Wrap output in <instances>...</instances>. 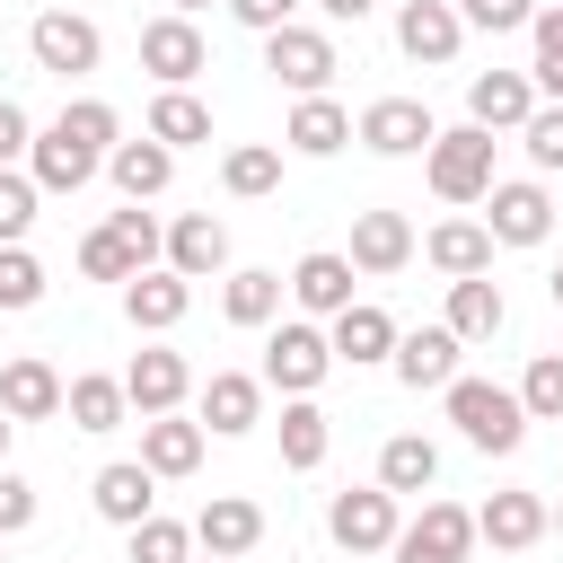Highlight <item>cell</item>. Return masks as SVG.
<instances>
[{
    "instance_id": "cell-1",
    "label": "cell",
    "mask_w": 563,
    "mask_h": 563,
    "mask_svg": "<svg viewBox=\"0 0 563 563\" xmlns=\"http://www.w3.org/2000/svg\"><path fill=\"white\" fill-rule=\"evenodd\" d=\"M449 422L484 449V457H510L528 440V413H519V387H493V378H449Z\"/></svg>"
},
{
    "instance_id": "cell-2",
    "label": "cell",
    "mask_w": 563,
    "mask_h": 563,
    "mask_svg": "<svg viewBox=\"0 0 563 563\" xmlns=\"http://www.w3.org/2000/svg\"><path fill=\"white\" fill-rule=\"evenodd\" d=\"M431 194L440 202H484L501 176H493V132H475V123H457V132H440L431 150Z\"/></svg>"
},
{
    "instance_id": "cell-3",
    "label": "cell",
    "mask_w": 563,
    "mask_h": 563,
    "mask_svg": "<svg viewBox=\"0 0 563 563\" xmlns=\"http://www.w3.org/2000/svg\"><path fill=\"white\" fill-rule=\"evenodd\" d=\"M264 70H273L290 97H325V79H334L343 62H334V35H325V26H299V18H290V26L264 35Z\"/></svg>"
},
{
    "instance_id": "cell-4",
    "label": "cell",
    "mask_w": 563,
    "mask_h": 563,
    "mask_svg": "<svg viewBox=\"0 0 563 563\" xmlns=\"http://www.w3.org/2000/svg\"><path fill=\"white\" fill-rule=\"evenodd\" d=\"M26 53H35V70H53V79H88L97 53H106V35H97L79 9H44V18L26 26Z\"/></svg>"
},
{
    "instance_id": "cell-5",
    "label": "cell",
    "mask_w": 563,
    "mask_h": 563,
    "mask_svg": "<svg viewBox=\"0 0 563 563\" xmlns=\"http://www.w3.org/2000/svg\"><path fill=\"white\" fill-rule=\"evenodd\" d=\"M325 369H334V343H325L308 317L273 325V343H264V387H282V396H317Z\"/></svg>"
},
{
    "instance_id": "cell-6",
    "label": "cell",
    "mask_w": 563,
    "mask_h": 563,
    "mask_svg": "<svg viewBox=\"0 0 563 563\" xmlns=\"http://www.w3.org/2000/svg\"><path fill=\"white\" fill-rule=\"evenodd\" d=\"M396 493H378V484H361V493H334L325 501V537L343 545V554H387L396 545Z\"/></svg>"
},
{
    "instance_id": "cell-7",
    "label": "cell",
    "mask_w": 563,
    "mask_h": 563,
    "mask_svg": "<svg viewBox=\"0 0 563 563\" xmlns=\"http://www.w3.org/2000/svg\"><path fill=\"white\" fill-rule=\"evenodd\" d=\"M466 545H475V510H457V501H422V519L413 528H396V563H466Z\"/></svg>"
},
{
    "instance_id": "cell-8",
    "label": "cell",
    "mask_w": 563,
    "mask_h": 563,
    "mask_svg": "<svg viewBox=\"0 0 563 563\" xmlns=\"http://www.w3.org/2000/svg\"><path fill=\"white\" fill-rule=\"evenodd\" d=\"M352 141H369L378 158H413V150H431V141H440V123H431V106H422V97H378V106L352 123Z\"/></svg>"
},
{
    "instance_id": "cell-9",
    "label": "cell",
    "mask_w": 563,
    "mask_h": 563,
    "mask_svg": "<svg viewBox=\"0 0 563 563\" xmlns=\"http://www.w3.org/2000/svg\"><path fill=\"white\" fill-rule=\"evenodd\" d=\"M202 62H211V53H202V26H194V18H176V9H167V18H150V26H141V70H150L158 88H185Z\"/></svg>"
},
{
    "instance_id": "cell-10",
    "label": "cell",
    "mask_w": 563,
    "mask_h": 563,
    "mask_svg": "<svg viewBox=\"0 0 563 563\" xmlns=\"http://www.w3.org/2000/svg\"><path fill=\"white\" fill-rule=\"evenodd\" d=\"M528 114H537L528 70H475V79H466V123H475V132H519Z\"/></svg>"
},
{
    "instance_id": "cell-11",
    "label": "cell",
    "mask_w": 563,
    "mask_h": 563,
    "mask_svg": "<svg viewBox=\"0 0 563 563\" xmlns=\"http://www.w3.org/2000/svg\"><path fill=\"white\" fill-rule=\"evenodd\" d=\"M484 202H493V220H484V238H493V246H537V238L554 229V194H545V185H528V176H519V185H493Z\"/></svg>"
},
{
    "instance_id": "cell-12",
    "label": "cell",
    "mask_w": 563,
    "mask_h": 563,
    "mask_svg": "<svg viewBox=\"0 0 563 563\" xmlns=\"http://www.w3.org/2000/svg\"><path fill=\"white\" fill-rule=\"evenodd\" d=\"M255 537H264V510H255L246 493H211V501L194 510V545H202V554H220V563L255 554Z\"/></svg>"
},
{
    "instance_id": "cell-13",
    "label": "cell",
    "mask_w": 563,
    "mask_h": 563,
    "mask_svg": "<svg viewBox=\"0 0 563 563\" xmlns=\"http://www.w3.org/2000/svg\"><path fill=\"white\" fill-rule=\"evenodd\" d=\"M185 387H194L185 352H132V369H123V405H132L141 422H150V413H176Z\"/></svg>"
},
{
    "instance_id": "cell-14",
    "label": "cell",
    "mask_w": 563,
    "mask_h": 563,
    "mask_svg": "<svg viewBox=\"0 0 563 563\" xmlns=\"http://www.w3.org/2000/svg\"><path fill=\"white\" fill-rule=\"evenodd\" d=\"M88 501H97V519H114V528H141V519L158 510V475H150L141 457H114V466H97Z\"/></svg>"
},
{
    "instance_id": "cell-15",
    "label": "cell",
    "mask_w": 563,
    "mask_h": 563,
    "mask_svg": "<svg viewBox=\"0 0 563 563\" xmlns=\"http://www.w3.org/2000/svg\"><path fill=\"white\" fill-rule=\"evenodd\" d=\"M396 44H405L413 62H431V70H440V62H457L466 26H457V9H449V0H405V9H396Z\"/></svg>"
},
{
    "instance_id": "cell-16",
    "label": "cell",
    "mask_w": 563,
    "mask_h": 563,
    "mask_svg": "<svg viewBox=\"0 0 563 563\" xmlns=\"http://www.w3.org/2000/svg\"><path fill=\"white\" fill-rule=\"evenodd\" d=\"M413 264V220L405 211H361L352 220V273H405Z\"/></svg>"
},
{
    "instance_id": "cell-17",
    "label": "cell",
    "mask_w": 563,
    "mask_h": 563,
    "mask_svg": "<svg viewBox=\"0 0 563 563\" xmlns=\"http://www.w3.org/2000/svg\"><path fill=\"white\" fill-rule=\"evenodd\" d=\"M352 255H334V246H317V255H299V273H290V299L308 308V317H343L352 308Z\"/></svg>"
},
{
    "instance_id": "cell-18",
    "label": "cell",
    "mask_w": 563,
    "mask_h": 563,
    "mask_svg": "<svg viewBox=\"0 0 563 563\" xmlns=\"http://www.w3.org/2000/svg\"><path fill=\"white\" fill-rule=\"evenodd\" d=\"M185 308H194V282H185V273H132V282H123V317H132L141 334L185 325Z\"/></svg>"
},
{
    "instance_id": "cell-19",
    "label": "cell",
    "mask_w": 563,
    "mask_h": 563,
    "mask_svg": "<svg viewBox=\"0 0 563 563\" xmlns=\"http://www.w3.org/2000/svg\"><path fill=\"white\" fill-rule=\"evenodd\" d=\"M457 352H466V343H457L449 325H422V334H396L387 361H396V378L422 396V387H449V378H457Z\"/></svg>"
},
{
    "instance_id": "cell-20",
    "label": "cell",
    "mask_w": 563,
    "mask_h": 563,
    "mask_svg": "<svg viewBox=\"0 0 563 563\" xmlns=\"http://www.w3.org/2000/svg\"><path fill=\"white\" fill-rule=\"evenodd\" d=\"M0 413H9V422H44V413H62V369L35 361V352H18V361L0 369Z\"/></svg>"
},
{
    "instance_id": "cell-21",
    "label": "cell",
    "mask_w": 563,
    "mask_h": 563,
    "mask_svg": "<svg viewBox=\"0 0 563 563\" xmlns=\"http://www.w3.org/2000/svg\"><path fill=\"white\" fill-rule=\"evenodd\" d=\"M255 422H264V378H246V369H211V387H202V431L238 440V431H255Z\"/></svg>"
},
{
    "instance_id": "cell-22",
    "label": "cell",
    "mask_w": 563,
    "mask_h": 563,
    "mask_svg": "<svg viewBox=\"0 0 563 563\" xmlns=\"http://www.w3.org/2000/svg\"><path fill=\"white\" fill-rule=\"evenodd\" d=\"M475 537H484L493 554H528V545L545 537V501H537V493H493V501L475 510Z\"/></svg>"
},
{
    "instance_id": "cell-23",
    "label": "cell",
    "mask_w": 563,
    "mask_h": 563,
    "mask_svg": "<svg viewBox=\"0 0 563 563\" xmlns=\"http://www.w3.org/2000/svg\"><path fill=\"white\" fill-rule=\"evenodd\" d=\"M106 176L123 185V202H150V194H167V176H176V150H158L150 132H141V141H114V150H106Z\"/></svg>"
},
{
    "instance_id": "cell-24",
    "label": "cell",
    "mask_w": 563,
    "mask_h": 563,
    "mask_svg": "<svg viewBox=\"0 0 563 563\" xmlns=\"http://www.w3.org/2000/svg\"><path fill=\"white\" fill-rule=\"evenodd\" d=\"M220 264H229V229H220L211 211H185V220L167 229V273L202 282V273H220Z\"/></svg>"
},
{
    "instance_id": "cell-25",
    "label": "cell",
    "mask_w": 563,
    "mask_h": 563,
    "mask_svg": "<svg viewBox=\"0 0 563 563\" xmlns=\"http://www.w3.org/2000/svg\"><path fill=\"white\" fill-rule=\"evenodd\" d=\"M325 343H334V361H352V369H361V361H387V352H396V317H387L378 299H352Z\"/></svg>"
},
{
    "instance_id": "cell-26",
    "label": "cell",
    "mask_w": 563,
    "mask_h": 563,
    "mask_svg": "<svg viewBox=\"0 0 563 563\" xmlns=\"http://www.w3.org/2000/svg\"><path fill=\"white\" fill-rule=\"evenodd\" d=\"M141 466H150V475H194V466H202V422L150 413V422H141Z\"/></svg>"
},
{
    "instance_id": "cell-27",
    "label": "cell",
    "mask_w": 563,
    "mask_h": 563,
    "mask_svg": "<svg viewBox=\"0 0 563 563\" xmlns=\"http://www.w3.org/2000/svg\"><path fill=\"white\" fill-rule=\"evenodd\" d=\"M282 141H290L299 158H334V150L352 141V114H343L334 97H299V106H290V123H282Z\"/></svg>"
},
{
    "instance_id": "cell-28",
    "label": "cell",
    "mask_w": 563,
    "mask_h": 563,
    "mask_svg": "<svg viewBox=\"0 0 563 563\" xmlns=\"http://www.w3.org/2000/svg\"><path fill=\"white\" fill-rule=\"evenodd\" d=\"M26 176H35V194H79V185L97 176V158H88V150H70V141L44 123V132L26 141Z\"/></svg>"
},
{
    "instance_id": "cell-29",
    "label": "cell",
    "mask_w": 563,
    "mask_h": 563,
    "mask_svg": "<svg viewBox=\"0 0 563 563\" xmlns=\"http://www.w3.org/2000/svg\"><path fill=\"white\" fill-rule=\"evenodd\" d=\"M422 255H431L449 282H475V273H493V238H484V220H440V229L422 238Z\"/></svg>"
},
{
    "instance_id": "cell-30",
    "label": "cell",
    "mask_w": 563,
    "mask_h": 563,
    "mask_svg": "<svg viewBox=\"0 0 563 563\" xmlns=\"http://www.w3.org/2000/svg\"><path fill=\"white\" fill-rule=\"evenodd\" d=\"M501 317H510V308H501V282H493V273L449 282V334H457V343H493Z\"/></svg>"
},
{
    "instance_id": "cell-31",
    "label": "cell",
    "mask_w": 563,
    "mask_h": 563,
    "mask_svg": "<svg viewBox=\"0 0 563 563\" xmlns=\"http://www.w3.org/2000/svg\"><path fill=\"white\" fill-rule=\"evenodd\" d=\"M150 141H158V150H194V141H211V106H202L194 88H158V97H150Z\"/></svg>"
},
{
    "instance_id": "cell-32",
    "label": "cell",
    "mask_w": 563,
    "mask_h": 563,
    "mask_svg": "<svg viewBox=\"0 0 563 563\" xmlns=\"http://www.w3.org/2000/svg\"><path fill=\"white\" fill-rule=\"evenodd\" d=\"M431 484H440V449L422 431H396L378 449V493H431Z\"/></svg>"
},
{
    "instance_id": "cell-33",
    "label": "cell",
    "mask_w": 563,
    "mask_h": 563,
    "mask_svg": "<svg viewBox=\"0 0 563 563\" xmlns=\"http://www.w3.org/2000/svg\"><path fill=\"white\" fill-rule=\"evenodd\" d=\"M53 132H62L70 150H88V158L106 167V150L123 141V114H114L106 97H79V106H62V114H53Z\"/></svg>"
},
{
    "instance_id": "cell-34",
    "label": "cell",
    "mask_w": 563,
    "mask_h": 563,
    "mask_svg": "<svg viewBox=\"0 0 563 563\" xmlns=\"http://www.w3.org/2000/svg\"><path fill=\"white\" fill-rule=\"evenodd\" d=\"M220 308H229V325H273L282 317V273H264V264L229 273L220 282Z\"/></svg>"
},
{
    "instance_id": "cell-35",
    "label": "cell",
    "mask_w": 563,
    "mask_h": 563,
    "mask_svg": "<svg viewBox=\"0 0 563 563\" xmlns=\"http://www.w3.org/2000/svg\"><path fill=\"white\" fill-rule=\"evenodd\" d=\"M62 413H70V431H114L132 405H123V378H97V369H88V378L62 387Z\"/></svg>"
},
{
    "instance_id": "cell-36",
    "label": "cell",
    "mask_w": 563,
    "mask_h": 563,
    "mask_svg": "<svg viewBox=\"0 0 563 563\" xmlns=\"http://www.w3.org/2000/svg\"><path fill=\"white\" fill-rule=\"evenodd\" d=\"M282 466H325V413H317V396H290L282 405Z\"/></svg>"
},
{
    "instance_id": "cell-37",
    "label": "cell",
    "mask_w": 563,
    "mask_h": 563,
    "mask_svg": "<svg viewBox=\"0 0 563 563\" xmlns=\"http://www.w3.org/2000/svg\"><path fill=\"white\" fill-rule=\"evenodd\" d=\"M220 185H229L238 202L273 194V185H282V150H273V141H246V150H229V158H220Z\"/></svg>"
},
{
    "instance_id": "cell-38",
    "label": "cell",
    "mask_w": 563,
    "mask_h": 563,
    "mask_svg": "<svg viewBox=\"0 0 563 563\" xmlns=\"http://www.w3.org/2000/svg\"><path fill=\"white\" fill-rule=\"evenodd\" d=\"M528 35H537V62H528V88L563 106V9H537V18H528Z\"/></svg>"
},
{
    "instance_id": "cell-39",
    "label": "cell",
    "mask_w": 563,
    "mask_h": 563,
    "mask_svg": "<svg viewBox=\"0 0 563 563\" xmlns=\"http://www.w3.org/2000/svg\"><path fill=\"white\" fill-rule=\"evenodd\" d=\"M519 413H528V422H563V352H537V361H528Z\"/></svg>"
},
{
    "instance_id": "cell-40",
    "label": "cell",
    "mask_w": 563,
    "mask_h": 563,
    "mask_svg": "<svg viewBox=\"0 0 563 563\" xmlns=\"http://www.w3.org/2000/svg\"><path fill=\"white\" fill-rule=\"evenodd\" d=\"M79 273H88V282H132V273H150V264H141L114 229H88V238H79Z\"/></svg>"
},
{
    "instance_id": "cell-41",
    "label": "cell",
    "mask_w": 563,
    "mask_h": 563,
    "mask_svg": "<svg viewBox=\"0 0 563 563\" xmlns=\"http://www.w3.org/2000/svg\"><path fill=\"white\" fill-rule=\"evenodd\" d=\"M132 563H194V528H185V519H158V510H150V519L132 528Z\"/></svg>"
},
{
    "instance_id": "cell-42",
    "label": "cell",
    "mask_w": 563,
    "mask_h": 563,
    "mask_svg": "<svg viewBox=\"0 0 563 563\" xmlns=\"http://www.w3.org/2000/svg\"><path fill=\"white\" fill-rule=\"evenodd\" d=\"M44 299V264L26 246H0V308H35Z\"/></svg>"
},
{
    "instance_id": "cell-43",
    "label": "cell",
    "mask_w": 563,
    "mask_h": 563,
    "mask_svg": "<svg viewBox=\"0 0 563 563\" xmlns=\"http://www.w3.org/2000/svg\"><path fill=\"white\" fill-rule=\"evenodd\" d=\"M26 229H35V176L0 167V246H18Z\"/></svg>"
},
{
    "instance_id": "cell-44",
    "label": "cell",
    "mask_w": 563,
    "mask_h": 563,
    "mask_svg": "<svg viewBox=\"0 0 563 563\" xmlns=\"http://www.w3.org/2000/svg\"><path fill=\"white\" fill-rule=\"evenodd\" d=\"M449 9H457V26H484V35H519L537 18V0H449Z\"/></svg>"
},
{
    "instance_id": "cell-45",
    "label": "cell",
    "mask_w": 563,
    "mask_h": 563,
    "mask_svg": "<svg viewBox=\"0 0 563 563\" xmlns=\"http://www.w3.org/2000/svg\"><path fill=\"white\" fill-rule=\"evenodd\" d=\"M519 141H528V158L554 176V167H563V106H537V114L519 123Z\"/></svg>"
},
{
    "instance_id": "cell-46",
    "label": "cell",
    "mask_w": 563,
    "mask_h": 563,
    "mask_svg": "<svg viewBox=\"0 0 563 563\" xmlns=\"http://www.w3.org/2000/svg\"><path fill=\"white\" fill-rule=\"evenodd\" d=\"M18 528H35V484L0 466V537H18Z\"/></svg>"
},
{
    "instance_id": "cell-47",
    "label": "cell",
    "mask_w": 563,
    "mask_h": 563,
    "mask_svg": "<svg viewBox=\"0 0 563 563\" xmlns=\"http://www.w3.org/2000/svg\"><path fill=\"white\" fill-rule=\"evenodd\" d=\"M106 229H114V238H123V246H132V255H141V264H150V255H158V246H167V238H158V220H150V211H141V202H132V211H114V220H106Z\"/></svg>"
},
{
    "instance_id": "cell-48",
    "label": "cell",
    "mask_w": 563,
    "mask_h": 563,
    "mask_svg": "<svg viewBox=\"0 0 563 563\" xmlns=\"http://www.w3.org/2000/svg\"><path fill=\"white\" fill-rule=\"evenodd\" d=\"M26 141H35L26 106H18V97H0V167H18V158H26Z\"/></svg>"
},
{
    "instance_id": "cell-49",
    "label": "cell",
    "mask_w": 563,
    "mask_h": 563,
    "mask_svg": "<svg viewBox=\"0 0 563 563\" xmlns=\"http://www.w3.org/2000/svg\"><path fill=\"white\" fill-rule=\"evenodd\" d=\"M229 18H238V26H255V35H273V26H290V18H299V0H229Z\"/></svg>"
},
{
    "instance_id": "cell-50",
    "label": "cell",
    "mask_w": 563,
    "mask_h": 563,
    "mask_svg": "<svg viewBox=\"0 0 563 563\" xmlns=\"http://www.w3.org/2000/svg\"><path fill=\"white\" fill-rule=\"evenodd\" d=\"M317 9H325L334 26H361V18H369V0H317Z\"/></svg>"
},
{
    "instance_id": "cell-51",
    "label": "cell",
    "mask_w": 563,
    "mask_h": 563,
    "mask_svg": "<svg viewBox=\"0 0 563 563\" xmlns=\"http://www.w3.org/2000/svg\"><path fill=\"white\" fill-rule=\"evenodd\" d=\"M194 9H211V0H176V18H194Z\"/></svg>"
},
{
    "instance_id": "cell-52",
    "label": "cell",
    "mask_w": 563,
    "mask_h": 563,
    "mask_svg": "<svg viewBox=\"0 0 563 563\" xmlns=\"http://www.w3.org/2000/svg\"><path fill=\"white\" fill-rule=\"evenodd\" d=\"M554 308H563V264H554Z\"/></svg>"
},
{
    "instance_id": "cell-53",
    "label": "cell",
    "mask_w": 563,
    "mask_h": 563,
    "mask_svg": "<svg viewBox=\"0 0 563 563\" xmlns=\"http://www.w3.org/2000/svg\"><path fill=\"white\" fill-rule=\"evenodd\" d=\"M9 431H18V422H9V413H0V449H9Z\"/></svg>"
},
{
    "instance_id": "cell-54",
    "label": "cell",
    "mask_w": 563,
    "mask_h": 563,
    "mask_svg": "<svg viewBox=\"0 0 563 563\" xmlns=\"http://www.w3.org/2000/svg\"><path fill=\"white\" fill-rule=\"evenodd\" d=\"M545 528H563V510H545Z\"/></svg>"
},
{
    "instance_id": "cell-55",
    "label": "cell",
    "mask_w": 563,
    "mask_h": 563,
    "mask_svg": "<svg viewBox=\"0 0 563 563\" xmlns=\"http://www.w3.org/2000/svg\"><path fill=\"white\" fill-rule=\"evenodd\" d=\"M194 563H220V554H194Z\"/></svg>"
}]
</instances>
